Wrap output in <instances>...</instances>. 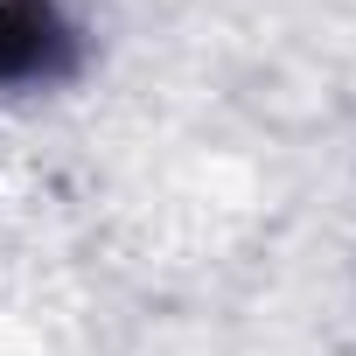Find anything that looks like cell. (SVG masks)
<instances>
[{"label":"cell","instance_id":"cell-1","mask_svg":"<svg viewBox=\"0 0 356 356\" xmlns=\"http://www.w3.org/2000/svg\"><path fill=\"white\" fill-rule=\"evenodd\" d=\"M84 70V29L63 0H0V98L56 91Z\"/></svg>","mask_w":356,"mask_h":356}]
</instances>
